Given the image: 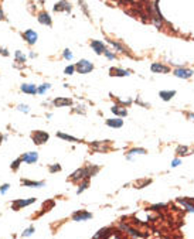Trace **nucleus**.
Instances as JSON below:
<instances>
[{"label":"nucleus","instance_id":"obj_1","mask_svg":"<svg viewBox=\"0 0 194 239\" xmlns=\"http://www.w3.org/2000/svg\"><path fill=\"white\" fill-rule=\"evenodd\" d=\"M48 139H50V135L47 132H43V130H36V132L31 133V140H33V143L38 144V146L44 144Z\"/></svg>","mask_w":194,"mask_h":239},{"label":"nucleus","instance_id":"obj_2","mask_svg":"<svg viewBox=\"0 0 194 239\" xmlns=\"http://www.w3.org/2000/svg\"><path fill=\"white\" fill-rule=\"evenodd\" d=\"M75 68H77V71L80 74H88L94 69V65H92V62H90L88 60H81V61H78L77 64H75Z\"/></svg>","mask_w":194,"mask_h":239},{"label":"nucleus","instance_id":"obj_3","mask_svg":"<svg viewBox=\"0 0 194 239\" xmlns=\"http://www.w3.org/2000/svg\"><path fill=\"white\" fill-rule=\"evenodd\" d=\"M193 74H194L193 69H188V68L180 67V68H176L174 72H173V75H174V77H177V78H182V79H188V78L193 77Z\"/></svg>","mask_w":194,"mask_h":239},{"label":"nucleus","instance_id":"obj_4","mask_svg":"<svg viewBox=\"0 0 194 239\" xmlns=\"http://www.w3.org/2000/svg\"><path fill=\"white\" fill-rule=\"evenodd\" d=\"M34 201H36V198L16 199V201H13V202H12V208L14 209V211H19V209H22L23 207H27V205H30V204H33Z\"/></svg>","mask_w":194,"mask_h":239},{"label":"nucleus","instance_id":"obj_5","mask_svg":"<svg viewBox=\"0 0 194 239\" xmlns=\"http://www.w3.org/2000/svg\"><path fill=\"white\" fill-rule=\"evenodd\" d=\"M92 218V214L91 212H86L84 211V209H81V211H77L72 214V219L77 221V222H81V221H88Z\"/></svg>","mask_w":194,"mask_h":239},{"label":"nucleus","instance_id":"obj_6","mask_svg":"<svg viewBox=\"0 0 194 239\" xmlns=\"http://www.w3.org/2000/svg\"><path fill=\"white\" fill-rule=\"evenodd\" d=\"M150 69H152V72H154V74H169L170 72V68L167 67V65L160 64V62H153V64L150 65Z\"/></svg>","mask_w":194,"mask_h":239},{"label":"nucleus","instance_id":"obj_7","mask_svg":"<svg viewBox=\"0 0 194 239\" xmlns=\"http://www.w3.org/2000/svg\"><path fill=\"white\" fill-rule=\"evenodd\" d=\"M94 150L96 151H108L111 149V141L109 140H105V141H96V143H92L91 144Z\"/></svg>","mask_w":194,"mask_h":239},{"label":"nucleus","instance_id":"obj_8","mask_svg":"<svg viewBox=\"0 0 194 239\" xmlns=\"http://www.w3.org/2000/svg\"><path fill=\"white\" fill-rule=\"evenodd\" d=\"M23 38H24V40L27 41L30 45H33V44L37 43L38 36H37V33H36L34 30H27V31H24V33H23Z\"/></svg>","mask_w":194,"mask_h":239},{"label":"nucleus","instance_id":"obj_9","mask_svg":"<svg viewBox=\"0 0 194 239\" xmlns=\"http://www.w3.org/2000/svg\"><path fill=\"white\" fill-rule=\"evenodd\" d=\"M84 178H88L86 177V169L85 167H82V169H78L77 171H74L71 174V177L68 178V180H71V181H80V180H84Z\"/></svg>","mask_w":194,"mask_h":239},{"label":"nucleus","instance_id":"obj_10","mask_svg":"<svg viewBox=\"0 0 194 239\" xmlns=\"http://www.w3.org/2000/svg\"><path fill=\"white\" fill-rule=\"evenodd\" d=\"M71 3L68 2V0H61V2H58V3L54 6V10L56 12H67V13H70L71 12Z\"/></svg>","mask_w":194,"mask_h":239},{"label":"nucleus","instance_id":"obj_11","mask_svg":"<svg viewBox=\"0 0 194 239\" xmlns=\"http://www.w3.org/2000/svg\"><path fill=\"white\" fill-rule=\"evenodd\" d=\"M52 105L57 108H65V106H71L72 101L70 98H62V96H58L52 101Z\"/></svg>","mask_w":194,"mask_h":239},{"label":"nucleus","instance_id":"obj_12","mask_svg":"<svg viewBox=\"0 0 194 239\" xmlns=\"http://www.w3.org/2000/svg\"><path fill=\"white\" fill-rule=\"evenodd\" d=\"M22 160L24 163H28V164H33L38 160V153L37 151H28V153H24L22 156Z\"/></svg>","mask_w":194,"mask_h":239},{"label":"nucleus","instance_id":"obj_13","mask_svg":"<svg viewBox=\"0 0 194 239\" xmlns=\"http://www.w3.org/2000/svg\"><path fill=\"white\" fill-rule=\"evenodd\" d=\"M37 20H38V23H41V24H44V26H48V27H51V24H52L51 16H50L47 12H41L40 14H38Z\"/></svg>","mask_w":194,"mask_h":239},{"label":"nucleus","instance_id":"obj_14","mask_svg":"<svg viewBox=\"0 0 194 239\" xmlns=\"http://www.w3.org/2000/svg\"><path fill=\"white\" fill-rule=\"evenodd\" d=\"M91 47H92V50H94V51H95L98 55L104 54V51L106 50L105 44L102 43V41H99V40H92V41H91Z\"/></svg>","mask_w":194,"mask_h":239},{"label":"nucleus","instance_id":"obj_15","mask_svg":"<svg viewBox=\"0 0 194 239\" xmlns=\"http://www.w3.org/2000/svg\"><path fill=\"white\" fill-rule=\"evenodd\" d=\"M109 75H111V77H128V75H130V71L112 67L111 69H109Z\"/></svg>","mask_w":194,"mask_h":239},{"label":"nucleus","instance_id":"obj_16","mask_svg":"<svg viewBox=\"0 0 194 239\" xmlns=\"http://www.w3.org/2000/svg\"><path fill=\"white\" fill-rule=\"evenodd\" d=\"M111 112H112V113H115L116 116H119V117H125L128 115L126 106H120V105H115V106H112L111 108Z\"/></svg>","mask_w":194,"mask_h":239},{"label":"nucleus","instance_id":"obj_17","mask_svg":"<svg viewBox=\"0 0 194 239\" xmlns=\"http://www.w3.org/2000/svg\"><path fill=\"white\" fill-rule=\"evenodd\" d=\"M37 86L34 85V84H23L22 85V91L24 92V93H31V95H34V93H37Z\"/></svg>","mask_w":194,"mask_h":239},{"label":"nucleus","instance_id":"obj_18","mask_svg":"<svg viewBox=\"0 0 194 239\" xmlns=\"http://www.w3.org/2000/svg\"><path fill=\"white\" fill-rule=\"evenodd\" d=\"M22 183V185H24V187H31V188H34V187H44V181H28V180H22L20 181Z\"/></svg>","mask_w":194,"mask_h":239},{"label":"nucleus","instance_id":"obj_19","mask_svg":"<svg viewBox=\"0 0 194 239\" xmlns=\"http://www.w3.org/2000/svg\"><path fill=\"white\" fill-rule=\"evenodd\" d=\"M106 125L109 126V127H122L123 126V120L120 119V117H118V119H108L106 120Z\"/></svg>","mask_w":194,"mask_h":239},{"label":"nucleus","instance_id":"obj_20","mask_svg":"<svg viewBox=\"0 0 194 239\" xmlns=\"http://www.w3.org/2000/svg\"><path fill=\"white\" fill-rule=\"evenodd\" d=\"M176 95V91H160L159 92V96H160L163 101H170V99L173 98V96Z\"/></svg>","mask_w":194,"mask_h":239},{"label":"nucleus","instance_id":"obj_21","mask_svg":"<svg viewBox=\"0 0 194 239\" xmlns=\"http://www.w3.org/2000/svg\"><path fill=\"white\" fill-rule=\"evenodd\" d=\"M146 149H142V147H135L132 150L128 151V159H132V154H146Z\"/></svg>","mask_w":194,"mask_h":239},{"label":"nucleus","instance_id":"obj_22","mask_svg":"<svg viewBox=\"0 0 194 239\" xmlns=\"http://www.w3.org/2000/svg\"><path fill=\"white\" fill-rule=\"evenodd\" d=\"M176 154L177 156H187V154H190V149L187 146H179L176 149Z\"/></svg>","mask_w":194,"mask_h":239},{"label":"nucleus","instance_id":"obj_23","mask_svg":"<svg viewBox=\"0 0 194 239\" xmlns=\"http://www.w3.org/2000/svg\"><path fill=\"white\" fill-rule=\"evenodd\" d=\"M120 228H123V229L126 231V232H129L130 235L132 236H139V238H140V236H143L142 233L139 232V231H136V229H133V228H130V227H128V225H120Z\"/></svg>","mask_w":194,"mask_h":239},{"label":"nucleus","instance_id":"obj_24","mask_svg":"<svg viewBox=\"0 0 194 239\" xmlns=\"http://www.w3.org/2000/svg\"><path fill=\"white\" fill-rule=\"evenodd\" d=\"M57 137H61V139H64V140H68V141H75V143H78V141H80L77 137H74V136L65 135V133H61V132L57 133Z\"/></svg>","mask_w":194,"mask_h":239},{"label":"nucleus","instance_id":"obj_25","mask_svg":"<svg viewBox=\"0 0 194 239\" xmlns=\"http://www.w3.org/2000/svg\"><path fill=\"white\" fill-rule=\"evenodd\" d=\"M14 57H16V62H22V64H24L26 62V55L23 54L22 51H16V54H14Z\"/></svg>","mask_w":194,"mask_h":239},{"label":"nucleus","instance_id":"obj_26","mask_svg":"<svg viewBox=\"0 0 194 239\" xmlns=\"http://www.w3.org/2000/svg\"><path fill=\"white\" fill-rule=\"evenodd\" d=\"M108 43L111 44V45L114 47L115 50H118L119 52H126V51H125V48H123V45H120V44H119V43H116V41H114V40H108Z\"/></svg>","mask_w":194,"mask_h":239},{"label":"nucleus","instance_id":"obj_27","mask_svg":"<svg viewBox=\"0 0 194 239\" xmlns=\"http://www.w3.org/2000/svg\"><path fill=\"white\" fill-rule=\"evenodd\" d=\"M90 185V178H84V181H82V184L80 185V188H78V191H77V194H81L84 190H86V187Z\"/></svg>","mask_w":194,"mask_h":239},{"label":"nucleus","instance_id":"obj_28","mask_svg":"<svg viewBox=\"0 0 194 239\" xmlns=\"http://www.w3.org/2000/svg\"><path fill=\"white\" fill-rule=\"evenodd\" d=\"M75 69H77V68H75V65H68V67L64 69V74H65V75H72Z\"/></svg>","mask_w":194,"mask_h":239},{"label":"nucleus","instance_id":"obj_29","mask_svg":"<svg viewBox=\"0 0 194 239\" xmlns=\"http://www.w3.org/2000/svg\"><path fill=\"white\" fill-rule=\"evenodd\" d=\"M47 89H50V84H43V85H41L40 88L37 89V93H41V95H43V93L47 91Z\"/></svg>","mask_w":194,"mask_h":239},{"label":"nucleus","instance_id":"obj_30","mask_svg":"<svg viewBox=\"0 0 194 239\" xmlns=\"http://www.w3.org/2000/svg\"><path fill=\"white\" fill-rule=\"evenodd\" d=\"M50 173H57V171H61V165L60 164H54V165H50L48 167Z\"/></svg>","mask_w":194,"mask_h":239},{"label":"nucleus","instance_id":"obj_31","mask_svg":"<svg viewBox=\"0 0 194 239\" xmlns=\"http://www.w3.org/2000/svg\"><path fill=\"white\" fill-rule=\"evenodd\" d=\"M104 54H105V57H106L108 60H115V58H116V55H115L112 51H109V50H105Z\"/></svg>","mask_w":194,"mask_h":239},{"label":"nucleus","instance_id":"obj_32","mask_svg":"<svg viewBox=\"0 0 194 239\" xmlns=\"http://www.w3.org/2000/svg\"><path fill=\"white\" fill-rule=\"evenodd\" d=\"M22 161H23V160H22V157H20V159H17L16 161H13V163H12V169L16 171V170H17V169L20 167V163H22Z\"/></svg>","mask_w":194,"mask_h":239},{"label":"nucleus","instance_id":"obj_33","mask_svg":"<svg viewBox=\"0 0 194 239\" xmlns=\"http://www.w3.org/2000/svg\"><path fill=\"white\" fill-rule=\"evenodd\" d=\"M64 58L65 60H72V52L70 51V50H64Z\"/></svg>","mask_w":194,"mask_h":239},{"label":"nucleus","instance_id":"obj_34","mask_svg":"<svg viewBox=\"0 0 194 239\" xmlns=\"http://www.w3.org/2000/svg\"><path fill=\"white\" fill-rule=\"evenodd\" d=\"M146 184H150V180H143L140 183H136V185H138L136 188H143V185H146Z\"/></svg>","mask_w":194,"mask_h":239},{"label":"nucleus","instance_id":"obj_35","mask_svg":"<svg viewBox=\"0 0 194 239\" xmlns=\"http://www.w3.org/2000/svg\"><path fill=\"white\" fill-rule=\"evenodd\" d=\"M33 232H34V227H30L28 229H26L24 232H23V236H30Z\"/></svg>","mask_w":194,"mask_h":239},{"label":"nucleus","instance_id":"obj_36","mask_svg":"<svg viewBox=\"0 0 194 239\" xmlns=\"http://www.w3.org/2000/svg\"><path fill=\"white\" fill-rule=\"evenodd\" d=\"M9 187H10L9 184H4V185H2V187H0V193H2V194H6V191L9 190Z\"/></svg>","mask_w":194,"mask_h":239},{"label":"nucleus","instance_id":"obj_37","mask_svg":"<svg viewBox=\"0 0 194 239\" xmlns=\"http://www.w3.org/2000/svg\"><path fill=\"white\" fill-rule=\"evenodd\" d=\"M19 110H22V112H26V113H27V112H28V106H27V105H19Z\"/></svg>","mask_w":194,"mask_h":239},{"label":"nucleus","instance_id":"obj_38","mask_svg":"<svg viewBox=\"0 0 194 239\" xmlns=\"http://www.w3.org/2000/svg\"><path fill=\"white\" fill-rule=\"evenodd\" d=\"M180 163H182V160H180V159H174V160L172 161V167H177Z\"/></svg>","mask_w":194,"mask_h":239},{"label":"nucleus","instance_id":"obj_39","mask_svg":"<svg viewBox=\"0 0 194 239\" xmlns=\"http://www.w3.org/2000/svg\"><path fill=\"white\" fill-rule=\"evenodd\" d=\"M0 54H3V55H9V52H7V50H4V48H2V47H0Z\"/></svg>","mask_w":194,"mask_h":239},{"label":"nucleus","instance_id":"obj_40","mask_svg":"<svg viewBox=\"0 0 194 239\" xmlns=\"http://www.w3.org/2000/svg\"><path fill=\"white\" fill-rule=\"evenodd\" d=\"M0 20H4V13H3V9L0 7Z\"/></svg>","mask_w":194,"mask_h":239},{"label":"nucleus","instance_id":"obj_41","mask_svg":"<svg viewBox=\"0 0 194 239\" xmlns=\"http://www.w3.org/2000/svg\"><path fill=\"white\" fill-rule=\"evenodd\" d=\"M187 116H188V117H190V119H191V120H194V113H187Z\"/></svg>","mask_w":194,"mask_h":239},{"label":"nucleus","instance_id":"obj_42","mask_svg":"<svg viewBox=\"0 0 194 239\" xmlns=\"http://www.w3.org/2000/svg\"><path fill=\"white\" fill-rule=\"evenodd\" d=\"M2 141H3V136L0 135V144H2Z\"/></svg>","mask_w":194,"mask_h":239}]
</instances>
